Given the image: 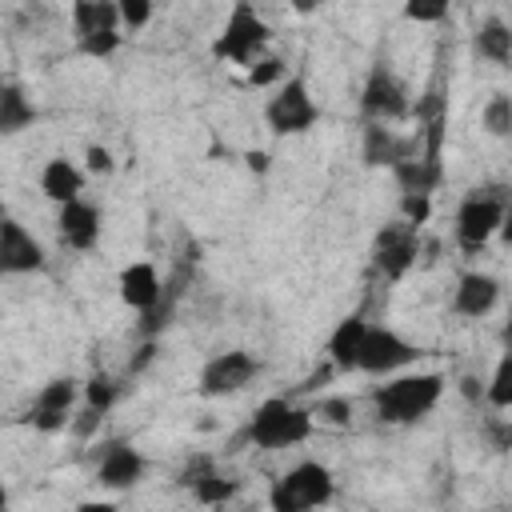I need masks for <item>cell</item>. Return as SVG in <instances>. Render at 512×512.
I'll return each mask as SVG.
<instances>
[{
	"mask_svg": "<svg viewBox=\"0 0 512 512\" xmlns=\"http://www.w3.org/2000/svg\"><path fill=\"white\" fill-rule=\"evenodd\" d=\"M84 180H88L84 164H76V160H68V156H52V160H44V168H40V192H44L52 204L76 200V196L84 192Z\"/></svg>",
	"mask_w": 512,
	"mask_h": 512,
	"instance_id": "obj_18",
	"label": "cell"
},
{
	"mask_svg": "<svg viewBox=\"0 0 512 512\" xmlns=\"http://www.w3.org/2000/svg\"><path fill=\"white\" fill-rule=\"evenodd\" d=\"M420 152V136H400L392 124L384 120H364V132H360V164L364 168H396L400 160L416 156Z\"/></svg>",
	"mask_w": 512,
	"mask_h": 512,
	"instance_id": "obj_11",
	"label": "cell"
},
{
	"mask_svg": "<svg viewBox=\"0 0 512 512\" xmlns=\"http://www.w3.org/2000/svg\"><path fill=\"white\" fill-rule=\"evenodd\" d=\"M392 180H396L400 192H436V188L444 184V176H440L436 168H428V164L420 160V152L408 156V160H400V164L392 168Z\"/></svg>",
	"mask_w": 512,
	"mask_h": 512,
	"instance_id": "obj_22",
	"label": "cell"
},
{
	"mask_svg": "<svg viewBox=\"0 0 512 512\" xmlns=\"http://www.w3.org/2000/svg\"><path fill=\"white\" fill-rule=\"evenodd\" d=\"M216 468V460L212 456H204V452H192L188 460H184V468H180V476H176V484H184V488H192L200 476H208Z\"/></svg>",
	"mask_w": 512,
	"mask_h": 512,
	"instance_id": "obj_34",
	"label": "cell"
},
{
	"mask_svg": "<svg viewBox=\"0 0 512 512\" xmlns=\"http://www.w3.org/2000/svg\"><path fill=\"white\" fill-rule=\"evenodd\" d=\"M272 40V24L256 12L252 0H232V12L224 16L216 40H212V56L220 64H236V68H248L256 56H264Z\"/></svg>",
	"mask_w": 512,
	"mask_h": 512,
	"instance_id": "obj_4",
	"label": "cell"
},
{
	"mask_svg": "<svg viewBox=\"0 0 512 512\" xmlns=\"http://www.w3.org/2000/svg\"><path fill=\"white\" fill-rule=\"evenodd\" d=\"M316 120H320V104L312 100L308 80L300 72H292L264 104V124L272 136H304L308 128H316Z\"/></svg>",
	"mask_w": 512,
	"mask_h": 512,
	"instance_id": "obj_6",
	"label": "cell"
},
{
	"mask_svg": "<svg viewBox=\"0 0 512 512\" xmlns=\"http://www.w3.org/2000/svg\"><path fill=\"white\" fill-rule=\"evenodd\" d=\"M420 356V348L412 340H404L396 328L388 324H368L364 336V352H360V372L364 376H396L400 368H408Z\"/></svg>",
	"mask_w": 512,
	"mask_h": 512,
	"instance_id": "obj_10",
	"label": "cell"
},
{
	"mask_svg": "<svg viewBox=\"0 0 512 512\" xmlns=\"http://www.w3.org/2000/svg\"><path fill=\"white\" fill-rule=\"evenodd\" d=\"M500 240L512 248V196H508V204H504V220H500Z\"/></svg>",
	"mask_w": 512,
	"mask_h": 512,
	"instance_id": "obj_40",
	"label": "cell"
},
{
	"mask_svg": "<svg viewBox=\"0 0 512 512\" xmlns=\"http://www.w3.org/2000/svg\"><path fill=\"white\" fill-rule=\"evenodd\" d=\"M448 380L444 372H404V376H388L380 388H372V408L380 424H416L424 420L440 396H444Z\"/></svg>",
	"mask_w": 512,
	"mask_h": 512,
	"instance_id": "obj_1",
	"label": "cell"
},
{
	"mask_svg": "<svg viewBox=\"0 0 512 512\" xmlns=\"http://www.w3.org/2000/svg\"><path fill=\"white\" fill-rule=\"evenodd\" d=\"M48 256L44 244L20 224V220H4L0 224V272L4 276H28V272H44Z\"/></svg>",
	"mask_w": 512,
	"mask_h": 512,
	"instance_id": "obj_13",
	"label": "cell"
},
{
	"mask_svg": "<svg viewBox=\"0 0 512 512\" xmlns=\"http://www.w3.org/2000/svg\"><path fill=\"white\" fill-rule=\"evenodd\" d=\"M484 404L496 408V412L512 408V348H500L496 368H492V376L484 384Z\"/></svg>",
	"mask_w": 512,
	"mask_h": 512,
	"instance_id": "obj_23",
	"label": "cell"
},
{
	"mask_svg": "<svg viewBox=\"0 0 512 512\" xmlns=\"http://www.w3.org/2000/svg\"><path fill=\"white\" fill-rule=\"evenodd\" d=\"M500 340H504V348H512V324H504V332H500Z\"/></svg>",
	"mask_w": 512,
	"mask_h": 512,
	"instance_id": "obj_41",
	"label": "cell"
},
{
	"mask_svg": "<svg viewBox=\"0 0 512 512\" xmlns=\"http://www.w3.org/2000/svg\"><path fill=\"white\" fill-rule=\"evenodd\" d=\"M100 20V0H72V36L84 40Z\"/></svg>",
	"mask_w": 512,
	"mask_h": 512,
	"instance_id": "obj_32",
	"label": "cell"
},
{
	"mask_svg": "<svg viewBox=\"0 0 512 512\" xmlns=\"http://www.w3.org/2000/svg\"><path fill=\"white\" fill-rule=\"evenodd\" d=\"M480 128L492 140H512V96L508 92H492L480 108Z\"/></svg>",
	"mask_w": 512,
	"mask_h": 512,
	"instance_id": "obj_24",
	"label": "cell"
},
{
	"mask_svg": "<svg viewBox=\"0 0 512 512\" xmlns=\"http://www.w3.org/2000/svg\"><path fill=\"white\" fill-rule=\"evenodd\" d=\"M76 400H84V384L76 380V376H52L40 392H36V408H48V412H68L72 416V408H76Z\"/></svg>",
	"mask_w": 512,
	"mask_h": 512,
	"instance_id": "obj_21",
	"label": "cell"
},
{
	"mask_svg": "<svg viewBox=\"0 0 512 512\" xmlns=\"http://www.w3.org/2000/svg\"><path fill=\"white\" fill-rule=\"evenodd\" d=\"M364 336H368V320L360 312L336 320V328L324 340V356L332 360L336 372H360V352H364Z\"/></svg>",
	"mask_w": 512,
	"mask_h": 512,
	"instance_id": "obj_17",
	"label": "cell"
},
{
	"mask_svg": "<svg viewBox=\"0 0 512 512\" xmlns=\"http://www.w3.org/2000/svg\"><path fill=\"white\" fill-rule=\"evenodd\" d=\"M496 304H500V280H496L492 272L468 268V272L456 276V288H452V312H456V316L480 320V316H488Z\"/></svg>",
	"mask_w": 512,
	"mask_h": 512,
	"instance_id": "obj_15",
	"label": "cell"
},
{
	"mask_svg": "<svg viewBox=\"0 0 512 512\" xmlns=\"http://www.w3.org/2000/svg\"><path fill=\"white\" fill-rule=\"evenodd\" d=\"M508 196H512V188H504V184H480V188L464 192V200L456 204L452 232H456V244L468 256L488 248L492 236H500V220H504Z\"/></svg>",
	"mask_w": 512,
	"mask_h": 512,
	"instance_id": "obj_3",
	"label": "cell"
},
{
	"mask_svg": "<svg viewBox=\"0 0 512 512\" xmlns=\"http://www.w3.org/2000/svg\"><path fill=\"white\" fill-rule=\"evenodd\" d=\"M100 232H104V216H100V208L92 200L76 196V200L60 204V212H56V236H60L64 248L92 252L96 240H100Z\"/></svg>",
	"mask_w": 512,
	"mask_h": 512,
	"instance_id": "obj_14",
	"label": "cell"
},
{
	"mask_svg": "<svg viewBox=\"0 0 512 512\" xmlns=\"http://www.w3.org/2000/svg\"><path fill=\"white\" fill-rule=\"evenodd\" d=\"M84 172L88 176H112L116 172V156L104 144H88L84 148Z\"/></svg>",
	"mask_w": 512,
	"mask_h": 512,
	"instance_id": "obj_33",
	"label": "cell"
},
{
	"mask_svg": "<svg viewBox=\"0 0 512 512\" xmlns=\"http://www.w3.org/2000/svg\"><path fill=\"white\" fill-rule=\"evenodd\" d=\"M336 496V480L332 472L320 464V460H300L292 464L280 480H272L268 488V504L276 512H308V508H320Z\"/></svg>",
	"mask_w": 512,
	"mask_h": 512,
	"instance_id": "obj_5",
	"label": "cell"
},
{
	"mask_svg": "<svg viewBox=\"0 0 512 512\" xmlns=\"http://www.w3.org/2000/svg\"><path fill=\"white\" fill-rule=\"evenodd\" d=\"M36 116H40V112H36L32 96L24 92V84L4 80V84H0V132H4V136H16V132L32 128Z\"/></svg>",
	"mask_w": 512,
	"mask_h": 512,
	"instance_id": "obj_20",
	"label": "cell"
},
{
	"mask_svg": "<svg viewBox=\"0 0 512 512\" xmlns=\"http://www.w3.org/2000/svg\"><path fill=\"white\" fill-rule=\"evenodd\" d=\"M320 4H324V0H288V8H292L296 16H316Z\"/></svg>",
	"mask_w": 512,
	"mask_h": 512,
	"instance_id": "obj_39",
	"label": "cell"
},
{
	"mask_svg": "<svg viewBox=\"0 0 512 512\" xmlns=\"http://www.w3.org/2000/svg\"><path fill=\"white\" fill-rule=\"evenodd\" d=\"M420 260V228L408 220H392L372 240V264L384 280H404Z\"/></svg>",
	"mask_w": 512,
	"mask_h": 512,
	"instance_id": "obj_8",
	"label": "cell"
},
{
	"mask_svg": "<svg viewBox=\"0 0 512 512\" xmlns=\"http://www.w3.org/2000/svg\"><path fill=\"white\" fill-rule=\"evenodd\" d=\"M472 52L496 68H512V24L500 16L480 20L476 36H472Z\"/></svg>",
	"mask_w": 512,
	"mask_h": 512,
	"instance_id": "obj_19",
	"label": "cell"
},
{
	"mask_svg": "<svg viewBox=\"0 0 512 512\" xmlns=\"http://www.w3.org/2000/svg\"><path fill=\"white\" fill-rule=\"evenodd\" d=\"M236 492H240V480L224 476L220 468H212L208 476H200V480L192 484V500H196V504H208V508H216V504H228Z\"/></svg>",
	"mask_w": 512,
	"mask_h": 512,
	"instance_id": "obj_25",
	"label": "cell"
},
{
	"mask_svg": "<svg viewBox=\"0 0 512 512\" xmlns=\"http://www.w3.org/2000/svg\"><path fill=\"white\" fill-rule=\"evenodd\" d=\"M312 416H316L320 424L344 428V424H352V400H348V396H320V400L312 404Z\"/></svg>",
	"mask_w": 512,
	"mask_h": 512,
	"instance_id": "obj_28",
	"label": "cell"
},
{
	"mask_svg": "<svg viewBox=\"0 0 512 512\" xmlns=\"http://www.w3.org/2000/svg\"><path fill=\"white\" fill-rule=\"evenodd\" d=\"M116 396H120V384L108 376V372H92L88 380H84V404L88 408H96V412H112V404H116Z\"/></svg>",
	"mask_w": 512,
	"mask_h": 512,
	"instance_id": "obj_27",
	"label": "cell"
},
{
	"mask_svg": "<svg viewBox=\"0 0 512 512\" xmlns=\"http://www.w3.org/2000/svg\"><path fill=\"white\" fill-rule=\"evenodd\" d=\"M360 116L364 120H384V124H396V120H408L412 116V96H408V84L396 76L392 64L376 60L364 76V88H360Z\"/></svg>",
	"mask_w": 512,
	"mask_h": 512,
	"instance_id": "obj_7",
	"label": "cell"
},
{
	"mask_svg": "<svg viewBox=\"0 0 512 512\" xmlns=\"http://www.w3.org/2000/svg\"><path fill=\"white\" fill-rule=\"evenodd\" d=\"M100 420H104V412H96V408L84 404V412L72 416V436H76V440H88V436L100 428Z\"/></svg>",
	"mask_w": 512,
	"mask_h": 512,
	"instance_id": "obj_35",
	"label": "cell"
},
{
	"mask_svg": "<svg viewBox=\"0 0 512 512\" xmlns=\"http://www.w3.org/2000/svg\"><path fill=\"white\" fill-rule=\"evenodd\" d=\"M284 80H288V64H284L280 56H272V52L256 56V60L244 68V84H248V88H280Z\"/></svg>",
	"mask_w": 512,
	"mask_h": 512,
	"instance_id": "obj_26",
	"label": "cell"
},
{
	"mask_svg": "<svg viewBox=\"0 0 512 512\" xmlns=\"http://www.w3.org/2000/svg\"><path fill=\"white\" fill-rule=\"evenodd\" d=\"M116 8H120V20H124V32H140L152 20L156 0H116Z\"/></svg>",
	"mask_w": 512,
	"mask_h": 512,
	"instance_id": "obj_31",
	"label": "cell"
},
{
	"mask_svg": "<svg viewBox=\"0 0 512 512\" xmlns=\"http://www.w3.org/2000/svg\"><path fill=\"white\" fill-rule=\"evenodd\" d=\"M260 372H264V364H260L248 348L216 352V356L200 368V396H208V400H216V396H236V392L248 388Z\"/></svg>",
	"mask_w": 512,
	"mask_h": 512,
	"instance_id": "obj_9",
	"label": "cell"
},
{
	"mask_svg": "<svg viewBox=\"0 0 512 512\" xmlns=\"http://www.w3.org/2000/svg\"><path fill=\"white\" fill-rule=\"evenodd\" d=\"M244 164H248V172H256V176H264V172L272 168V156H268L264 148H248V152H244Z\"/></svg>",
	"mask_w": 512,
	"mask_h": 512,
	"instance_id": "obj_37",
	"label": "cell"
},
{
	"mask_svg": "<svg viewBox=\"0 0 512 512\" xmlns=\"http://www.w3.org/2000/svg\"><path fill=\"white\" fill-rule=\"evenodd\" d=\"M144 472H148V460H144V452H140L136 444H128V440H108V444L100 448V460H96V484H100V488H108V492H128V488H136V484L144 480Z\"/></svg>",
	"mask_w": 512,
	"mask_h": 512,
	"instance_id": "obj_12",
	"label": "cell"
},
{
	"mask_svg": "<svg viewBox=\"0 0 512 512\" xmlns=\"http://www.w3.org/2000/svg\"><path fill=\"white\" fill-rule=\"evenodd\" d=\"M312 428H316L312 408H300L288 396H268L256 404V412L244 428V440L252 448H264V452H280V448L304 444L312 436Z\"/></svg>",
	"mask_w": 512,
	"mask_h": 512,
	"instance_id": "obj_2",
	"label": "cell"
},
{
	"mask_svg": "<svg viewBox=\"0 0 512 512\" xmlns=\"http://www.w3.org/2000/svg\"><path fill=\"white\" fill-rule=\"evenodd\" d=\"M484 436H488L492 448H500V452L512 448V424H508V420H488V424H484Z\"/></svg>",
	"mask_w": 512,
	"mask_h": 512,
	"instance_id": "obj_36",
	"label": "cell"
},
{
	"mask_svg": "<svg viewBox=\"0 0 512 512\" xmlns=\"http://www.w3.org/2000/svg\"><path fill=\"white\" fill-rule=\"evenodd\" d=\"M484 384H488V380H476V376H460V396H464L468 404H480V400H484Z\"/></svg>",
	"mask_w": 512,
	"mask_h": 512,
	"instance_id": "obj_38",
	"label": "cell"
},
{
	"mask_svg": "<svg viewBox=\"0 0 512 512\" xmlns=\"http://www.w3.org/2000/svg\"><path fill=\"white\" fill-rule=\"evenodd\" d=\"M400 12H404V20H412V24H440V20L452 12V0H404Z\"/></svg>",
	"mask_w": 512,
	"mask_h": 512,
	"instance_id": "obj_29",
	"label": "cell"
},
{
	"mask_svg": "<svg viewBox=\"0 0 512 512\" xmlns=\"http://www.w3.org/2000/svg\"><path fill=\"white\" fill-rule=\"evenodd\" d=\"M116 292H120V300H124L132 312H148V308L164 296V280H160V272H156L152 260H132V264L120 268Z\"/></svg>",
	"mask_w": 512,
	"mask_h": 512,
	"instance_id": "obj_16",
	"label": "cell"
},
{
	"mask_svg": "<svg viewBox=\"0 0 512 512\" xmlns=\"http://www.w3.org/2000/svg\"><path fill=\"white\" fill-rule=\"evenodd\" d=\"M400 220L424 228L432 220V192H400Z\"/></svg>",
	"mask_w": 512,
	"mask_h": 512,
	"instance_id": "obj_30",
	"label": "cell"
}]
</instances>
